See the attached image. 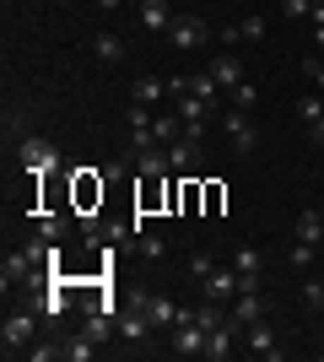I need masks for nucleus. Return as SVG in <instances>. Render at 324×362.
I'll list each match as a JSON object with an SVG mask.
<instances>
[{"mask_svg": "<svg viewBox=\"0 0 324 362\" xmlns=\"http://www.w3.org/2000/svg\"><path fill=\"white\" fill-rule=\"evenodd\" d=\"M168 92H173V108H179V119H184V130H189V136H205V124H211L216 103L195 98V92L184 87V76H179V81H168Z\"/></svg>", "mask_w": 324, "mask_h": 362, "instance_id": "1", "label": "nucleus"}, {"mask_svg": "<svg viewBox=\"0 0 324 362\" xmlns=\"http://www.w3.org/2000/svg\"><path fill=\"white\" fill-rule=\"evenodd\" d=\"M16 163L28 168L32 179H49V173H54V168H60V151L49 146L44 136H22V146H16Z\"/></svg>", "mask_w": 324, "mask_h": 362, "instance_id": "2", "label": "nucleus"}, {"mask_svg": "<svg viewBox=\"0 0 324 362\" xmlns=\"http://www.w3.org/2000/svg\"><path fill=\"white\" fill-rule=\"evenodd\" d=\"M38 319H44V314H32V308H16V314H6V325H0V341H6V351L32 346V335H38Z\"/></svg>", "mask_w": 324, "mask_h": 362, "instance_id": "3", "label": "nucleus"}, {"mask_svg": "<svg viewBox=\"0 0 324 362\" xmlns=\"http://www.w3.org/2000/svg\"><path fill=\"white\" fill-rule=\"evenodd\" d=\"M244 292V276H238V265H216L211 276H205V298L211 303H232Z\"/></svg>", "mask_w": 324, "mask_h": 362, "instance_id": "4", "label": "nucleus"}, {"mask_svg": "<svg viewBox=\"0 0 324 362\" xmlns=\"http://www.w3.org/2000/svg\"><path fill=\"white\" fill-rule=\"evenodd\" d=\"M227 141H232V151H238V157H248V151L260 146V136H254V124H248V108H227Z\"/></svg>", "mask_w": 324, "mask_h": 362, "instance_id": "5", "label": "nucleus"}, {"mask_svg": "<svg viewBox=\"0 0 324 362\" xmlns=\"http://www.w3.org/2000/svg\"><path fill=\"white\" fill-rule=\"evenodd\" d=\"M28 276H44V265H38V259L28 255V249H16V255H6L0 259V287L11 292L16 281H28Z\"/></svg>", "mask_w": 324, "mask_h": 362, "instance_id": "6", "label": "nucleus"}, {"mask_svg": "<svg viewBox=\"0 0 324 362\" xmlns=\"http://www.w3.org/2000/svg\"><path fill=\"white\" fill-rule=\"evenodd\" d=\"M200 157H205V151H200V136H189V130H184V136H179V141L168 146L173 173H195V168H200Z\"/></svg>", "mask_w": 324, "mask_h": 362, "instance_id": "7", "label": "nucleus"}, {"mask_svg": "<svg viewBox=\"0 0 324 362\" xmlns=\"http://www.w3.org/2000/svg\"><path fill=\"white\" fill-rule=\"evenodd\" d=\"M205 335L211 330H200L195 319H184V325H173V351L179 357H205Z\"/></svg>", "mask_w": 324, "mask_h": 362, "instance_id": "8", "label": "nucleus"}, {"mask_svg": "<svg viewBox=\"0 0 324 362\" xmlns=\"http://www.w3.org/2000/svg\"><path fill=\"white\" fill-rule=\"evenodd\" d=\"M205 33H211V28H205L200 16H173L168 38H173V44H179V49H200V44H205Z\"/></svg>", "mask_w": 324, "mask_h": 362, "instance_id": "9", "label": "nucleus"}, {"mask_svg": "<svg viewBox=\"0 0 324 362\" xmlns=\"http://www.w3.org/2000/svg\"><path fill=\"white\" fill-rule=\"evenodd\" d=\"M152 330H157V325H152V314H146V303H136V308H124V314H119V335H124V341H152Z\"/></svg>", "mask_w": 324, "mask_h": 362, "instance_id": "10", "label": "nucleus"}, {"mask_svg": "<svg viewBox=\"0 0 324 362\" xmlns=\"http://www.w3.org/2000/svg\"><path fill=\"white\" fill-rule=\"evenodd\" d=\"M244 341H248V351H254V357H265V362L281 357V346H276V335H270V325H265V319H260V325H248Z\"/></svg>", "mask_w": 324, "mask_h": 362, "instance_id": "11", "label": "nucleus"}, {"mask_svg": "<svg viewBox=\"0 0 324 362\" xmlns=\"http://www.w3.org/2000/svg\"><path fill=\"white\" fill-rule=\"evenodd\" d=\"M140 303H146V314H152L157 330H162V325H179V314H184V308L168 298V292H152V298H140Z\"/></svg>", "mask_w": 324, "mask_h": 362, "instance_id": "12", "label": "nucleus"}, {"mask_svg": "<svg viewBox=\"0 0 324 362\" xmlns=\"http://www.w3.org/2000/svg\"><path fill=\"white\" fill-rule=\"evenodd\" d=\"M140 28L168 33L173 28V6H168V0H140Z\"/></svg>", "mask_w": 324, "mask_h": 362, "instance_id": "13", "label": "nucleus"}, {"mask_svg": "<svg viewBox=\"0 0 324 362\" xmlns=\"http://www.w3.org/2000/svg\"><path fill=\"white\" fill-rule=\"evenodd\" d=\"M232 319H238V325H260L265 319V303H260V292H238V298H232Z\"/></svg>", "mask_w": 324, "mask_h": 362, "instance_id": "14", "label": "nucleus"}, {"mask_svg": "<svg viewBox=\"0 0 324 362\" xmlns=\"http://www.w3.org/2000/svg\"><path fill=\"white\" fill-rule=\"evenodd\" d=\"M152 136H157V146H173V141L184 136V119H179V108L157 114V119H152Z\"/></svg>", "mask_w": 324, "mask_h": 362, "instance_id": "15", "label": "nucleus"}, {"mask_svg": "<svg viewBox=\"0 0 324 362\" xmlns=\"http://www.w3.org/2000/svg\"><path fill=\"white\" fill-rule=\"evenodd\" d=\"M211 76H216V87H238V81H244V65H238V54H216L211 60Z\"/></svg>", "mask_w": 324, "mask_h": 362, "instance_id": "16", "label": "nucleus"}, {"mask_svg": "<svg viewBox=\"0 0 324 362\" xmlns=\"http://www.w3.org/2000/svg\"><path fill=\"white\" fill-rule=\"evenodd\" d=\"M92 351H97V341H92L87 330L71 335V341H60V357H65V362H92Z\"/></svg>", "mask_w": 324, "mask_h": 362, "instance_id": "17", "label": "nucleus"}, {"mask_svg": "<svg viewBox=\"0 0 324 362\" xmlns=\"http://www.w3.org/2000/svg\"><path fill=\"white\" fill-rule=\"evenodd\" d=\"M297 243H313V249L324 243V216L313 211V206H308L303 216H297Z\"/></svg>", "mask_w": 324, "mask_h": 362, "instance_id": "18", "label": "nucleus"}, {"mask_svg": "<svg viewBox=\"0 0 324 362\" xmlns=\"http://www.w3.org/2000/svg\"><path fill=\"white\" fill-rule=\"evenodd\" d=\"M136 157H140V179H162V173L173 168L162 146H152V151H136Z\"/></svg>", "mask_w": 324, "mask_h": 362, "instance_id": "19", "label": "nucleus"}, {"mask_svg": "<svg viewBox=\"0 0 324 362\" xmlns=\"http://www.w3.org/2000/svg\"><path fill=\"white\" fill-rule=\"evenodd\" d=\"M184 87L195 92V98H205V103H216V92H222V87H216V76H211V71H195V76H184Z\"/></svg>", "mask_w": 324, "mask_h": 362, "instance_id": "20", "label": "nucleus"}, {"mask_svg": "<svg viewBox=\"0 0 324 362\" xmlns=\"http://www.w3.org/2000/svg\"><path fill=\"white\" fill-rule=\"evenodd\" d=\"M130 92H136V103H157V98L168 92V81H162V76H140V81H136Z\"/></svg>", "mask_w": 324, "mask_h": 362, "instance_id": "21", "label": "nucleus"}, {"mask_svg": "<svg viewBox=\"0 0 324 362\" xmlns=\"http://www.w3.org/2000/svg\"><path fill=\"white\" fill-rule=\"evenodd\" d=\"M222 308H227V303H211V298H205L200 308H195V325H200V330H216V325H227V314H222Z\"/></svg>", "mask_w": 324, "mask_h": 362, "instance_id": "22", "label": "nucleus"}, {"mask_svg": "<svg viewBox=\"0 0 324 362\" xmlns=\"http://www.w3.org/2000/svg\"><path fill=\"white\" fill-rule=\"evenodd\" d=\"M232 265H238V271H265V255L254 243H238V249H232Z\"/></svg>", "mask_w": 324, "mask_h": 362, "instance_id": "23", "label": "nucleus"}, {"mask_svg": "<svg viewBox=\"0 0 324 362\" xmlns=\"http://www.w3.org/2000/svg\"><path fill=\"white\" fill-rule=\"evenodd\" d=\"M92 49H97V60H108V65H114V60H124V44L114 38V33H97V38H92Z\"/></svg>", "mask_w": 324, "mask_h": 362, "instance_id": "24", "label": "nucleus"}, {"mask_svg": "<svg viewBox=\"0 0 324 362\" xmlns=\"http://www.w3.org/2000/svg\"><path fill=\"white\" fill-rule=\"evenodd\" d=\"M92 200H103V184H92V179H87V173H81V179H76V206H81V211H87Z\"/></svg>", "mask_w": 324, "mask_h": 362, "instance_id": "25", "label": "nucleus"}, {"mask_svg": "<svg viewBox=\"0 0 324 362\" xmlns=\"http://www.w3.org/2000/svg\"><path fill=\"white\" fill-rule=\"evenodd\" d=\"M65 227H71V222H65V216H44V222H38V238L60 243V238H65Z\"/></svg>", "mask_w": 324, "mask_h": 362, "instance_id": "26", "label": "nucleus"}, {"mask_svg": "<svg viewBox=\"0 0 324 362\" xmlns=\"http://www.w3.org/2000/svg\"><path fill=\"white\" fill-rule=\"evenodd\" d=\"M303 303H308L313 314H324V281H303Z\"/></svg>", "mask_w": 324, "mask_h": 362, "instance_id": "27", "label": "nucleus"}, {"mask_svg": "<svg viewBox=\"0 0 324 362\" xmlns=\"http://www.w3.org/2000/svg\"><path fill=\"white\" fill-rule=\"evenodd\" d=\"M140 255H146V259H162V255H168V243L157 238V233H140Z\"/></svg>", "mask_w": 324, "mask_h": 362, "instance_id": "28", "label": "nucleus"}, {"mask_svg": "<svg viewBox=\"0 0 324 362\" xmlns=\"http://www.w3.org/2000/svg\"><path fill=\"white\" fill-rule=\"evenodd\" d=\"M287 265H297V271H308V265H313V243H292V255H287Z\"/></svg>", "mask_w": 324, "mask_h": 362, "instance_id": "29", "label": "nucleus"}, {"mask_svg": "<svg viewBox=\"0 0 324 362\" xmlns=\"http://www.w3.org/2000/svg\"><path fill=\"white\" fill-rule=\"evenodd\" d=\"M254 98H260V92L248 87V81H238V87H232V108H254Z\"/></svg>", "mask_w": 324, "mask_h": 362, "instance_id": "30", "label": "nucleus"}, {"mask_svg": "<svg viewBox=\"0 0 324 362\" xmlns=\"http://www.w3.org/2000/svg\"><path fill=\"white\" fill-rule=\"evenodd\" d=\"M297 114H303V119H319V114H324V98H319V92H308V98L297 103Z\"/></svg>", "mask_w": 324, "mask_h": 362, "instance_id": "31", "label": "nucleus"}, {"mask_svg": "<svg viewBox=\"0 0 324 362\" xmlns=\"http://www.w3.org/2000/svg\"><path fill=\"white\" fill-rule=\"evenodd\" d=\"M189 271H195V276H200V281H205V276L216 271V259H211V255H205V249H200V255H189Z\"/></svg>", "mask_w": 324, "mask_h": 362, "instance_id": "32", "label": "nucleus"}, {"mask_svg": "<svg viewBox=\"0 0 324 362\" xmlns=\"http://www.w3.org/2000/svg\"><path fill=\"white\" fill-rule=\"evenodd\" d=\"M303 71H308L313 92H324V60H313V54H308V60H303Z\"/></svg>", "mask_w": 324, "mask_h": 362, "instance_id": "33", "label": "nucleus"}, {"mask_svg": "<svg viewBox=\"0 0 324 362\" xmlns=\"http://www.w3.org/2000/svg\"><path fill=\"white\" fill-rule=\"evenodd\" d=\"M238 33H244V38H265V16H244Z\"/></svg>", "mask_w": 324, "mask_h": 362, "instance_id": "34", "label": "nucleus"}, {"mask_svg": "<svg viewBox=\"0 0 324 362\" xmlns=\"http://www.w3.org/2000/svg\"><path fill=\"white\" fill-rule=\"evenodd\" d=\"M313 0H281V16H308Z\"/></svg>", "mask_w": 324, "mask_h": 362, "instance_id": "35", "label": "nucleus"}, {"mask_svg": "<svg viewBox=\"0 0 324 362\" xmlns=\"http://www.w3.org/2000/svg\"><path fill=\"white\" fill-rule=\"evenodd\" d=\"M32 362H49V357H60V346H28Z\"/></svg>", "mask_w": 324, "mask_h": 362, "instance_id": "36", "label": "nucleus"}, {"mask_svg": "<svg viewBox=\"0 0 324 362\" xmlns=\"http://www.w3.org/2000/svg\"><path fill=\"white\" fill-rule=\"evenodd\" d=\"M308 141H313V146H324V114H319V119H308Z\"/></svg>", "mask_w": 324, "mask_h": 362, "instance_id": "37", "label": "nucleus"}, {"mask_svg": "<svg viewBox=\"0 0 324 362\" xmlns=\"http://www.w3.org/2000/svg\"><path fill=\"white\" fill-rule=\"evenodd\" d=\"M313 44H319V49H324V22H319V28H313Z\"/></svg>", "mask_w": 324, "mask_h": 362, "instance_id": "38", "label": "nucleus"}, {"mask_svg": "<svg viewBox=\"0 0 324 362\" xmlns=\"http://www.w3.org/2000/svg\"><path fill=\"white\" fill-rule=\"evenodd\" d=\"M97 6H103V11H114V6H124V0H97Z\"/></svg>", "mask_w": 324, "mask_h": 362, "instance_id": "39", "label": "nucleus"}]
</instances>
